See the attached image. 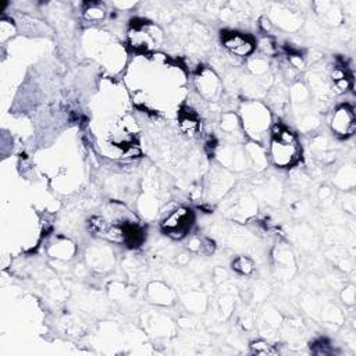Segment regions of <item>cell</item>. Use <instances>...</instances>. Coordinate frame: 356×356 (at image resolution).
<instances>
[{"mask_svg": "<svg viewBox=\"0 0 356 356\" xmlns=\"http://www.w3.org/2000/svg\"><path fill=\"white\" fill-rule=\"evenodd\" d=\"M299 146L292 132L281 125H274L273 128V142H271V157L275 166L288 167L299 159Z\"/></svg>", "mask_w": 356, "mask_h": 356, "instance_id": "cell-1", "label": "cell"}, {"mask_svg": "<svg viewBox=\"0 0 356 356\" xmlns=\"http://www.w3.org/2000/svg\"><path fill=\"white\" fill-rule=\"evenodd\" d=\"M192 224V213L187 209H180L174 212L163 223V230L173 238H182L187 235Z\"/></svg>", "mask_w": 356, "mask_h": 356, "instance_id": "cell-2", "label": "cell"}, {"mask_svg": "<svg viewBox=\"0 0 356 356\" xmlns=\"http://www.w3.org/2000/svg\"><path fill=\"white\" fill-rule=\"evenodd\" d=\"M331 128L339 137H348L355 131V117L349 106H341L335 110L331 120Z\"/></svg>", "mask_w": 356, "mask_h": 356, "instance_id": "cell-3", "label": "cell"}, {"mask_svg": "<svg viewBox=\"0 0 356 356\" xmlns=\"http://www.w3.org/2000/svg\"><path fill=\"white\" fill-rule=\"evenodd\" d=\"M223 42H224L225 48L238 57L249 56L250 53L253 52V48H255L249 37L241 35V34H237V32H227V34H224Z\"/></svg>", "mask_w": 356, "mask_h": 356, "instance_id": "cell-4", "label": "cell"}, {"mask_svg": "<svg viewBox=\"0 0 356 356\" xmlns=\"http://www.w3.org/2000/svg\"><path fill=\"white\" fill-rule=\"evenodd\" d=\"M180 124H181L182 131L187 132L188 135H194L195 132L198 131V121H196L192 113H182Z\"/></svg>", "mask_w": 356, "mask_h": 356, "instance_id": "cell-5", "label": "cell"}, {"mask_svg": "<svg viewBox=\"0 0 356 356\" xmlns=\"http://www.w3.org/2000/svg\"><path fill=\"white\" fill-rule=\"evenodd\" d=\"M232 269L241 274H250L253 271V263L248 257L239 256L232 262Z\"/></svg>", "mask_w": 356, "mask_h": 356, "instance_id": "cell-6", "label": "cell"}, {"mask_svg": "<svg viewBox=\"0 0 356 356\" xmlns=\"http://www.w3.org/2000/svg\"><path fill=\"white\" fill-rule=\"evenodd\" d=\"M252 352H253L255 355H263V356L275 355V353H277V350H275L271 345L266 344V342H263V341L253 342V344H252Z\"/></svg>", "mask_w": 356, "mask_h": 356, "instance_id": "cell-7", "label": "cell"}, {"mask_svg": "<svg viewBox=\"0 0 356 356\" xmlns=\"http://www.w3.org/2000/svg\"><path fill=\"white\" fill-rule=\"evenodd\" d=\"M85 17L91 21H95V20L98 21V20H102L105 17V10L100 9L99 6H96V5H91L89 9L85 10Z\"/></svg>", "mask_w": 356, "mask_h": 356, "instance_id": "cell-8", "label": "cell"}, {"mask_svg": "<svg viewBox=\"0 0 356 356\" xmlns=\"http://www.w3.org/2000/svg\"><path fill=\"white\" fill-rule=\"evenodd\" d=\"M335 87H337V89L339 91V92H346V91L350 89V87H352V81H350V78L345 77V78H342V80H339V81L335 82Z\"/></svg>", "mask_w": 356, "mask_h": 356, "instance_id": "cell-9", "label": "cell"}]
</instances>
